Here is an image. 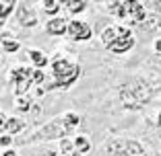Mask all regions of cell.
Masks as SVG:
<instances>
[{
  "mask_svg": "<svg viewBox=\"0 0 161 156\" xmlns=\"http://www.w3.org/2000/svg\"><path fill=\"white\" fill-rule=\"evenodd\" d=\"M79 121H80L79 115L68 113V115H64V117H60V119L50 121L47 125H43L42 129H37V132L33 133V140H52V138H62V136H66V133H70V129L76 128Z\"/></svg>",
  "mask_w": 161,
  "mask_h": 156,
  "instance_id": "cell-1",
  "label": "cell"
},
{
  "mask_svg": "<svg viewBox=\"0 0 161 156\" xmlns=\"http://www.w3.org/2000/svg\"><path fill=\"white\" fill-rule=\"evenodd\" d=\"M120 97H122L126 107H141L151 99V88L142 80H130L128 84L122 86Z\"/></svg>",
  "mask_w": 161,
  "mask_h": 156,
  "instance_id": "cell-2",
  "label": "cell"
},
{
  "mask_svg": "<svg viewBox=\"0 0 161 156\" xmlns=\"http://www.w3.org/2000/svg\"><path fill=\"white\" fill-rule=\"evenodd\" d=\"M108 156H145L142 146L134 140H124V138H114L105 144Z\"/></svg>",
  "mask_w": 161,
  "mask_h": 156,
  "instance_id": "cell-3",
  "label": "cell"
},
{
  "mask_svg": "<svg viewBox=\"0 0 161 156\" xmlns=\"http://www.w3.org/2000/svg\"><path fill=\"white\" fill-rule=\"evenodd\" d=\"M54 76L56 82L47 88H60V86H70V82H75V78L79 76V66H70L66 60L54 62Z\"/></svg>",
  "mask_w": 161,
  "mask_h": 156,
  "instance_id": "cell-4",
  "label": "cell"
},
{
  "mask_svg": "<svg viewBox=\"0 0 161 156\" xmlns=\"http://www.w3.org/2000/svg\"><path fill=\"white\" fill-rule=\"evenodd\" d=\"M17 19H19V23L23 25V27H31V25L37 23V13H35V8L31 4L21 2L19 10H17Z\"/></svg>",
  "mask_w": 161,
  "mask_h": 156,
  "instance_id": "cell-5",
  "label": "cell"
},
{
  "mask_svg": "<svg viewBox=\"0 0 161 156\" xmlns=\"http://www.w3.org/2000/svg\"><path fill=\"white\" fill-rule=\"evenodd\" d=\"M124 37H130L128 29H124V27H109V29H105L103 33H101V39H103V43L108 45V48L112 45V43L124 39Z\"/></svg>",
  "mask_w": 161,
  "mask_h": 156,
  "instance_id": "cell-6",
  "label": "cell"
},
{
  "mask_svg": "<svg viewBox=\"0 0 161 156\" xmlns=\"http://www.w3.org/2000/svg\"><path fill=\"white\" fill-rule=\"evenodd\" d=\"M14 80H17V93H25L29 88V82L33 80V70H29V68H19V70H14Z\"/></svg>",
  "mask_w": 161,
  "mask_h": 156,
  "instance_id": "cell-7",
  "label": "cell"
},
{
  "mask_svg": "<svg viewBox=\"0 0 161 156\" xmlns=\"http://www.w3.org/2000/svg\"><path fill=\"white\" fill-rule=\"evenodd\" d=\"M68 35H70V39L83 41V39L91 37V29L87 27L85 23H80V21H72V23L68 25Z\"/></svg>",
  "mask_w": 161,
  "mask_h": 156,
  "instance_id": "cell-8",
  "label": "cell"
},
{
  "mask_svg": "<svg viewBox=\"0 0 161 156\" xmlns=\"http://www.w3.org/2000/svg\"><path fill=\"white\" fill-rule=\"evenodd\" d=\"M134 45V39L132 37H124V39H120V41H116V43H112L109 45V49L114 53H124V52H128V49Z\"/></svg>",
  "mask_w": 161,
  "mask_h": 156,
  "instance_id": "cell-9",
  "label": "cell"
},
{
  "mask_svg": "<svg viewBox=\"0 0 161 156\" xmlns=\"http://www.w3.org/2000/svg\"><path fill=\"white\" fill-rule=\"evenodd\" d=\"M47 31H50L52 35H64L68 31V29H66V21H64V19L50 21V23H47Z\"/></svg>",
  "mask_w": 161,
  "mask_h": 156,
  "instance_id": "cell-10",
  "label": "cell"
},
{
  "mask_svg": "<svg viewBox=\"0 0 161 156\" xmlns=\"http://www.w3.org/2000/svg\"><path fill=\"white\" fill-rule=\"evenodd\" d=\"M0 43L4 45L6 52H17V48H19V43H17V41H10V37H4V35L0 37Z\"/></svg>",
  "mask_w": 161,
  "mask_h": 156,
  "instance_id": "cell-11",
  "label": "cell"
},
{
  "mask_svg": "<svg viewBox=\"0 0 161 156\" xmlns=\"http://www.w3.org/2000/svg\"><path fill=\"white\" fill-rule=\"evenodd\" d=\"M29 56H31V60H33L35 66H43V64H46V56H43L42 52H35V49H31V52H29Z\"/></svg>",
  "mask_w": 161,
  "mask_h": 156,
  "instance_id": "cell-12",
  "label": "cell"
},
{
  "mask_svg": "<svg viewBox=\"0 0 161 156\" xmlns=\"http://www.w3.org/2000/svg\"><path fill=\"white\" fill-rule=\"evenodd\" d=\"M4 128H6V132H19V129L23 128V123H21L19 119H8Z\"/></svg>",
  "mask_w": 161,
  "mask_h": 156,
  "instance_id": "cell-13",
  "label": "cell"
},
{
  "mask_svg": "<svg viewBox=\"0 0 161 156\" xmlns=\"http://www.w3.org/2000/svg\"><path fill=\"white\" fill-rule=\"evenodd\" d=\"M76 148H79V152H89V148H91V144L87 142V138H83V136H79L76 138Z\"/></svg>",
  "mask_w": 161,
  "mask_h": 156,
  "instance_id": "cell-14",
  "label": "cell"
},
{
  "mask_svg": "<svg viewBox=\"0 0 161 156\" xmlns=\"http://www.w3.org/2000/svg\"><path fill=\"white\" fill-rule=\"evenodd\" d=\"M13 6H14V2H0V19L6 17V14L13 10Z\"/></svg>",
  "mask_w": 161,
  "mask_h": 156,
  "instance_id": "cell-15",
  "label": "cell"
},
{
  "mask_svg": "<svg viewBox=\"0 0 161 156\" xmlns=\"http://www.w3.org/2000/svg\"><path fill=\"white\" fill-rule=\"evenodd\" d=\"M85 6L87 2H68V10H72V13H80Z\"/></svg>",
  "mask_w": 161,
  "mask_h": 156,
  "instance_id": "cell-16",
  "label": "cell"
},
{
  "mask_svg": "<svg viewBox=\"0 0 161 156\" xmlns=\"http://www.w3.org/2000/svg\"><path fill=\"white\" fill-rule=\"evenodd\" d=\"M29 105H31V101H29L27 97H23V99H19V101H17V107H19L21 111H27V109H29Z\"/></svg>",
  "mask_w": 161,
  "mask_h": 156,
  "instance_id": "cell-17",
  "label": "cell"
},
{
  "mask_svg": "<svg viewBox=\"0 0 161 156\" xmlns=\"http://www.w3.org/2000/svg\"><path fill=\"white\" fill-rule=\"evenodd\" d=\"M46 6H47V8H46V10H47V13H50V14H52V13H56V10H58V8H60V6H58V4H56V2H46Z\"/></svg>",
  "mask_w": 161,
  "mask_h": 156,
  "instance_id": "cell-18",
  "label": "cell"
},
{
  "mask_svg": "<svg viewBox=\"0 0 161 156\" xmlns=\"http://www.w3.org/2000/svg\"><path fill=\"white\" fill-rule=\"evenodd\" d=\"M42 80H43V74L37 72V70H33V82H42Z\"/></svg>",
  "mask_w": 161,
  "mask_h": 156,
  "instance_id": "cell-19",
  "label": "cell"
},
{
  "mask_svg": "<svg viewBox=\"0 0 161 156\" xmlns=\"http://www.w3.org/2000/svg\"><path fill=\"white\" fill-rule=\"evenodd\" d=\"M10 142H13V140H10L8 136H2V138H0V144H2V146H8Z\"/></svg>",
  "mask_w": 161,
  "mask_h": 156,
  "instance_id": "cell-20",
  "label": "cell"
},
{
  "mask_svg": "<svg viewBox=\"0 0 161 156\" xmlns=\"http://www.w3.org/2000/svg\"><path fill=\"white\" fill-rule=\"evenodd\" d=\"M4 156H19V154H17L14 150H6V152H4Z\"/></svg>",
  "mask_w": 161,
  "mask_h": 156,
  "instance_id": "cell-21",
  "label": "cell"
},
{
  "mask_svg": "<svg viewBox=\"0 0 161 156\" xmlns=\"http://www.w3.org/2000/svg\"><path fill=\"white\" fill-rule=\"evenodd\" d=\"M155 48H157V52H159V53H161V39H159V41H157V43H155Z\"/></svg>",
  "mask_w": 161,
  "mask_h": 156,
  "instance_id": "cell-22",
  "label": "cell"
},
{
  "mask_svg": "<svg viewBox=\"0 0 161 156\" xmlns=\"http://www.w3.org/2000/svg\"><path fill=\"white\" fill-rule=\"evenodd\" d=\"M0 125H6V123H4V117H2V115H0Z\"/></svg>",
  "mask_w": 161,
  "mask_h": 156,
  "instance_id": "cell-23",
  "label": "cell"
},
{
  "mask_svg": "<svg viewBox=\"0 0 161 156\" xmlns=\"http://www.w3.org/2000/svg\"><path fill=\"white\" fill-rule=\"evenodd\" d=\"M159 125H161V113H159Z\"/></svg>",
  "mask_w": 161,
  "mask_h": 156,
  "instance_id": "cell-24",
  "label": "cell"
}]
</instances>
